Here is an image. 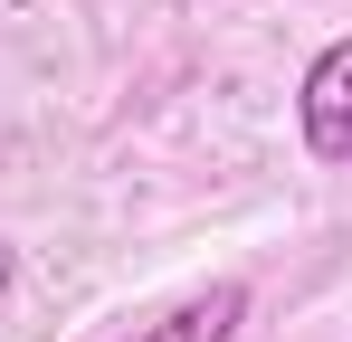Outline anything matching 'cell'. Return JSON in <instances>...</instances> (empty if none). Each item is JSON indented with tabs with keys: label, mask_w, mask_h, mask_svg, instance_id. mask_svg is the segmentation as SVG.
Here are the masks:
<instances>
[{
	"label": "cell",
	"mask_w": 352,
	"mask_h": 342,
	"mask_svg": "<svg viewBox=\"0 0 352 342\" xmlns=\"http://www.w3.org/2000/svg\"><path fill=\"white\" fill-rule=\"evenodd\" d=\"M295 133L314 162H352V38L314 48L305 86H295Z\"/></svg>",
	"instance_id": "obj_1"
},
{
	"label": "cell",
	"mask_w": 352,
	"mask_h": 342,
	"mask_svg": "<svg viewBox=\"0 0 352 342\" xmlns=\"http://www.w3.org/2000/svg\"><path fill=\"white\" fill-rule=\"evenodd\" d=\"M238 323H248V285L219 276V285H200V295H181L162 323H143L133 342H238Z\"/></svg>",
	"instance_id": "obj_2"
},
{
	"label": "cell",
	"mask_w": 352,
	"mask_h": 342,
	"mask_svg": "<svg viewBox=\"0 0 352 342\" xmlns=\"http://www.w3.org/2000/svg\"><path fill=\"white\" fill-rule=\"evenodd\" d=\"M10 276H19V266H10V247H0V295H10Z\"/></svg>",
	"instance_id": "obj_3"
}]
</instances>
